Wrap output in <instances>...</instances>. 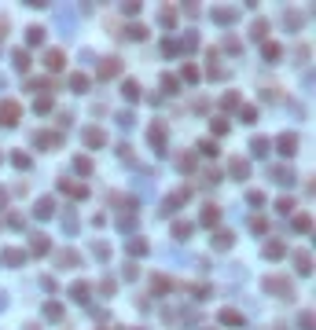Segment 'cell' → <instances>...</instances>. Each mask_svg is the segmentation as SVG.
Segmentation results:
<instances>
[{
	"label": "cell",
	"mask_w": 316,
	"mask_h": 330,
	"mask_svg": "<svg viewBox=\"0 0 316 330\" xmlns=\"http://www.w3.org/2000/svg\"><path fill=\"white\" fill-rule=\"evenodd\" d=\"M18 114H22V107H18L15 99H0V125L4 129L18 125Z\"/></svg>",
	"instance_id": "6da1fadb"
},
{
	"label": "cell",
	"mask_w": 316,
	"mask_h": 330,
	"mask_svg": "<svg viewBox=\"0 0 316 330\" xmlns=\"http://www.w3.org/2000/svg\"><path fill=\"white\" fill-rule=\"evenodd\" d=\"M265 290H268V294H272V290H276V294H280L283 301H287V297L294 294V290H291V282H287V279H280V275H276V279H265Z\"/></svg>",
	"instance_id": "7a4b0ae2"
},
{
	"label": "cell",
	"mask_w": 316,
	"mask_h": 330,
	"mask_svg": "<svg viewBox=\"0 0 316 330\" xmlns=\"http://www.w3.org/2000/svg\"><path fill=\"white\" fill-rule=\"evenodd\" d=\"M276 147H280V154H287V158H291L294 150H298V136H294V132H283V136L276 139Z\"/></svg>",
	"instance_id": "3957f363"
},
{
	"label": "cell",
	"mask_w": 316,
	"mask_h": 330,
	"mask_svg": "<svg viewBox=\"0 0 316 330\" xmlns=\"http://www.w3.org/2000/svg\"><path fill=\"white\" fill-rule=\"evenodd\" d=\"M147 139H151V147L162 154V147H165V125H151V129H147Z\"/></svg>",
	"instance_id": "277c9868"
},
{
	"label": "cell",
	"mask_w": 316,
	"mask_h": 330,
	"mask_svg": "<svg viewBox=\"0 0 316 330\" xmlns=\"http://www.w3.org/2000/svg\"><path fill=\"white\" fill-rule=\"evenodd\" d=\"M232 176H236V180H246V176H250V162H243V158H232Z\"/></svg>",
	"instance_id": "5b68a950"
},
{
	"label": "cell",
	"mask_w": 316,
	"mask_h": 330,
	"mask_svg": "<svg viewBox=\"0 0 316 330\" xmlns=\"http://www.w3.org/2000/svg\"><path fill=\"white\" fill-rule=\"evenodd\" d=\"M210 242H213V250H228L232 242H236V235H232V231H217Z\"/></svg>",
	"instance_id": "8992f818"
},
{
	"label": "cell",
	"mask_w": 316,
	"mask_h": 330,
	"mask_svg": "<svg viewBox=\"0 0 316 330\" xmlns=\"http://www.w3.org/2000/svg\"><path fill=\"white\" fill-rule=\"evenodd\" d=\"M85 143H88V147H103V143H107L103 129H88V132H85Z\"/></svg>",
	"instance_id": "52a82bcc"
},
{
	"label": "cell",
	"mask_w": 316,
	"mask_h": 330,
	"mask_svg": "<svg viewBox=\"0 0 316 330\" xmlns=\"http://www.w3.org/2000/svg\"><path fill=\"white\" fill-rule=\"evenodd\" d=\"M294 264H298V271H302V275H309V271H313V257H309V253H294Z\"/></svg>",
	"instance_id": "ba28073f"
},
{
	"label": "cell",
	"mask_w": 316,
	"mask_h": 330,
	"mask_svg": "<svg viewBox=\"0 0 316 330\" xmlns=\"http://www.w3.org/2000/svg\"><path fill=\"white\" fill-rule=\"evenodd\" d=\"M217 220H221V209H217V205H206V209H202V224H206V228H213Z\"/></svg>",
	"instance_id": "9c48e42d"
},
{
	"label": "cell",
	"mask_w": 316,
	"mask_h": 330,
	"mask_svg": "<svg viewBox=\"0 0 316 330\" xmlns=\"http://www.w3.org/2000/svg\"><path fill=\"white\" fill-rule=\"evenodd\" d=\"M118 73V59H103V66L96 70V77H114Z\"/></svg>",
	"instance_id": "30bf717a"
},
{
	"label": "cell",
	"mask_w": 316,
	"mask_h": 330,
	"mask_svg": "<svg viewBox=\"0 0 316 330\" xmlns=\"http://www.w3.org/2000/svg\"><path fill=\"white\" fill-rule=\"evenodd\" d=\"M0 261H4V264H22L26 253L22 250H4V253H0Z\"/></svg>",
	"instance_id": "8fae6325"
},
{
	"label": "cell",
	"mask_w": 316,
	"mask_h": 330,
	"mask_svg": "<svg viewBox=\"0 0 316 330\" xmlns=\"http://www.w3.org/2000/svg\"><path fill=\"white\" fill-rule=\"evenodd\" d=\"M268 176H272L276 184H291V180H294V176H291V169H283V165H280V169H268Z\"/></svg>",
	"instance_id": "7c38bea8"
},
{
	"label": "cell",
	"mask_w": 316,
	"mask_h": 330,
	"mask_svg": "<svg viewBox=\"0 0 316 330\" xmlns=\"http://www.w3.org/2000/svg\"><path fill=\"white\" fill-rule=\"evenodd\" d=\"M221 323H228V327H243V316L232 312V308H225V312H221Z\"/></svg>",
	"instance_id": "4fadbf2b"
},
{
	"label": "cell",
	"mask_w": 316,
	"mask_h": 330,
	"mask_svg": "<svg viewBox=\"0 0 316 330\" xmlns=\"http://www.w3.org/2000/svg\"><path fill=\"white\" fill-rule=\"evenodd\" d=\"M33 213H37V216H52V213H55V202H52V198H41Z\"/></svg>",
	"instance_id": "5bb4252c"
},
{
	"label": "cell",
	"mask_w": 316,
	"mask_h": 330,
	"mask_svg": "<svg viewBox=\"0 0 316 330\" xmlns=\"http://www.w3.org/2000/svg\"><path fill=\"white\" fill-rule=\"evenodd\" d=\"M44 63H48V70H63V52H59V48H52Z\"/></svg>",
	"instance_id": "9a60e30c"
},
{
	"label": "cell",
	"mask_w": 316,
	"mask_h": 330,
	"mask_svg": "<svg viewBox=\"0 0 316 330\" xmlns=\"http://www.w3.org/2000/svg\"><path fill=\"white\" fill-rule=\"evenodd\" d=\"M122 96H125V99H140V84H136V81H125V84H122Z\"/></svg>",
	"instance_id": "2e32d148"
},
{
	"label": "cell",
	"mask_w": 316,
	"mask_h": 330,
	"mask_svg": "<svg viewBox=\"0 0 316 330\" xmlns=\"http://www.w3.org/2000/svg\"><path fill=\"white\" fill-rule=\"evenodd\" d=\"M30 250H33V253H48V235H33Z\"/></svg>",
	"instance_id": "e0dca14e"
},
{
	"label": "cell",
	"mask_w": 316,
	"mask_h": 330,
	"mask_svg": "<svg viewBox=\"0 0 316 330\" xmlns=\"http://www.w3.org/2000/svg\"><path fill=\"white\" fill-rule=\"evenodd\" d=\"M236 15H239L236 7H217V11H213V18H217V22H232Z\"/></svg>",
	"instance_id": "ac0fdd59"
},
{
	"label": "cell",
	"mask_w": 316,
	"mask_h": 330,
	"mask_svg": "<svg viewBox=\"0 0 316 330\" xmlns=\"http://www.w3.org/2000/svg\"><path fill=\"white\" fill-rule=\"evenodd\" d=\"M268 147H272V139H265V136H257L254 143H250V150H254V154H268Z\"/></svg>",
	"instance_id": "d6986e66"
},
{
	"label": "cell",
	"mask_w": 316,
	"mask_h": 330,
	"mask_svg": "<svg viewBox=\"0 0 316 330\" xmlns=\"http://www.w3.org/2000/svg\"><path fill=\"white\" fill-rule=\"evenodd\" d=\"M55 261H59V268H67V264L74 268V264H78V253H74V250H63V253H59Z\"/></svg>",
	"instance_id": "ffe728a7"
},
{
	"label": "cell",
	"mask_w": 316,
	"mask_h": 330,
	"mask_svg": "<svg viewBox=\"0 0 316 330\" xmlns=\"http://www.w3.org/2000/svg\"><path fill=\"white\" fill-rule=\"evenodd\" d=\"M188 235H191V224H184V220L173 224V239H188Z\"/></svg>",
	"instance_id": "44dd1931"
},
{
	"label": "cell",
	"mask_w": 316,
	"mask_h": 330,
	"mask_svg": "<svg viewBox=\"0 0 316 330\" xmlns=\"http://www.w3.org/2000/svg\"><path fill=\"white\" fill-rule=\"evenodd\" d=\"M26 41H30V44H41V41H44V30H41V26H30V30H26Z\"/></svg>",
	"instance_id": "7402d4cb"
},
{
	"label": "cell",
	"mask_w": 316,
	"mask_h": 330,
	"mask_svg": "<svg viewBox=\"0 0 316 330\" xmlns=\"http://www.w3.org/2000/svg\"><path fill=\"white\" fill-rule=\"evenodd\" d=\"M70 88L85 92V88H88V77H85V73H74V77H70Z\"/></svg>",
	"instance_id": "603a6c76"
},
{
	"label": "cell",
	"mask_w": 316,
	"mask_h": 330,
	"mask_svg": "<svg viewBox=\"0 0 316 330\" xmlns=\"http://www.w3.org/2000/svg\"><path fill=\"white\" fill-rule=\"evenodd\" d=\"M129 37H133V41H144V37H147V30H144V26L140 22H133V26H129V30H125Z\"/></svg>",
	"instance_id": "cb8c5ba5"
},
{
	"label": "cell",
	"mask_w": 316,
	"mask_h": 330,
	"mask_svg": "<svg viewBox=\"0 0 316 330\" xmlns=\"http://www.w3.org/2000/svg\"><path fill=\"white\" fill-rule=\"evenodd\" d=\"M176 165H180V173H191V169H195V158H191V154H180V158H176Z\"/></svg>",
	"instance_id": "d4e9b609"
},
{
	"label": "cell",
	"mask_w": 316,
	"mask_h": 330,
	"mask_svg": "<svg viewBox=\"0 0 316 330\" xmlns=\"http://www.w3.org/2000/svg\"><path fill=\"white\" fill-rule=\"evenodd\" d=\"M265 257H283V242H268V246H265Z\"/></svg>",
	"instance_id": "484cf974"
},
{
	"label": "cell",
	"mask_w": 316,
	"mask_h": 330,
	"mask_svg": "<svg viewBox=\"0 0 316 330\" xmlns=\"http://www.w3.org/2000/svg\"><path fill=\"white\" fill-rule=\"evenodd\" d=\"M129 253H136V257L147 253V242H144V239H133V242H129Z\"/></svg>",
	"instance_id": "4316f807"
},
{
	"label": "cell",
	"mask_w": 316,
	"mask_h": 330,
	"mask_svg": "<svg viewBox=\"0 0 316 330\" xmlns=\"http://www.w3.org/2000/svg\"><path fill=\"white\" fill-rule=\"evenodd\" d=\"M74 169H78L81 176H88V173H92V162H88V158H78V162H74Z\"/></svg>",
	"instance_id": "83f0119b"
},
{
	"label": "cell",
	"mask_w": 316,
	"mask_h": 330,
	"mask_svg": "<svg viewBox=\"0 0 316 330\" xmlns=\"http://www.w3.org/2000/svg\"><path fill=\"white\" fill-rule=\"evenodd\" d=\"M15 66H18V70H30V55H26V52H15Z\"/></svg>",
	"instance_id": "f1b7e54d"
},
{
	"label": "cell",
	"mask_w": 316,
	"mask_h": 330,
	"mask_svg": "<svg viewBox=\"0 0 316 330\" xmlns=\"http://www.w3.org/2000/svg\"><path fill=\"white\" fill-rule=\"evenodd\" d=\"M63 228H67V231L74 235V231H78V216H74V213H67V216H63Z\"/></svg>",
	"instance_id": "f546056e"
},
{
	"label": "cell",
	"mask_w": 316,
	"mask_h": 330,
	"mask_svg": "<svg viewBox=\"0 0 316 330\" xmlns=\"http://www.w3.org/2000/svg\"><path fill=\"white\" fill-rule=\"evenodd\" d=\"M265 59H268V63L280 59V44H265Z\"/></svg>",
	"instance_id": "4dcf8cb0"
},
{
	"label": "cell",
	"mask_w": 316,
	"mask_h": 330,
	"mask_svg": "<svg viewBox=\"0 0 316 330\" xmlns=\"http://www.w3.org/2000/svg\"><path fill=\"white\" fill-rule=\"evenodd\" d=\"M239 118H243V121H246V125H250V121H254V118H257V110H254V107H243V110H239Z\"/></svg>",
	"instance_id": "1f68e13d"
},
{
	"label": "cell",
	"mask_w": 316,
	"mask_h": 330,
	"mask_svg": "<svg viewBox=\"0 0 316 330\" xmlns=\"http://www.w3.org/2000/svg\"><path fill=\"white\" fill-rule=\"evenodd\" d=\"M85 294H88V282H78V286H74V297L85 301Z\"/></svg>",
	"instance_id": "d6a6232c"
},
{
	"label": "cell",
	"mask_w": 316,
	"mask_h": 330,
	"mask_svg": "<svg viewBox=\"0 0 316 330\" xmlns=\"http://www.w3.org/2000/svg\"><path fill=\"white\" fill-rule=\"evenodd\" d=\"M276 209H280V213H291L294 202H291V198H280V202H276Z\"/></svg>",
	"instance_id": "836d02e7"
},
{
	"label": "cell",
	"mask_w": 316,
	"mask_h": 330,
	"mask_svg": "<svg viewBox=\"0 0 316 330\" xmlns=\"http://www.w3.org/2000/svg\"><path fill=\"white\" fill-rule=\"evenodd\" d=\"M294 228H298V231H309L313 220H309V216H298V220H294Z\"/></svg>",
	"instance_id": "e575fe53"
},
{
	"label": "cell",
	"mask_w": 316,
	"mask_h": 330,
	"mask_svg": "<svg viewBox=\"0 0 316 330\" xmlns=\"http://www.w3.org/2000/svg\"><path fill=\"white\" fill-rule=\"evenodd\" d=\"M199 150H202V154H217V143H210V139H202V143H199Z\"/></svg>",
	"instance_id": "d590c367"
},
{
	"label": "cell",
	"mask_w": 316,
	"mask_h": 330,
	"mask_svg": "<svg viewBox=\"0 0 316 330\" xmlns=\"http://www.w3.org/2000/svg\"><path fill=\"white\" fill-rule=\"evenodd\" d=\"M213 132H217V136H221V132H228V121L225 118H213Z\"/></svg>",
	"instance_id": "8d00e7d4"
},
{
	"label": "cell",
	"mask_w": 316,
	"mask_h": 330,
	"mask_svg": "<svg viewBox=\"0 0 316 330\" xmlns=\"http://www.w3.org/2000/svg\"><path fill=\"white\" fill-rule=\"evenodd\" d=\"M265 30H268V22H265V18H257V22H254V37H265Z\"/></svg>",
	"instance_id": "74e56055"
},
{
	"label": "cell",
	"mask_w": 316,
	"mask_h": 330,
	"mask_svg": "<svg viewBox=\"0 0 316 330\" xmlns=\"http://www.w3.org/2000/svg\"><path fill=\"white\" fill-rule=\"evenodd\" d=\"M298 327H302V330H313V312H305V316L298 319Z\"/></svg>",
	"instance_id": "f35d334b"
},
{
	"label": "cell",
	"mask_w": 316,
	"mask_h": 330,
	"mask_svg": "<svg viewBox=\"0 0 316 330\" xmlns=\"http://www.w3.org/2000/svg\"><path fill=\"white\" fill-rule=\"evenodd\" d=\"M44 312H48L52 319H59V316H63V308H59V305H55V301H52V305H48V308H44Z\"/></svg>",
	"instance_id": "ab89813d"
},
{
	"label": "cell",
	"mask_w": 316,
	"mask_h": 330,
	"mask_svg": "<svg viewBox=\"0 0 316 330\" xmlns=\"http://www.w3.org/2000/svg\"><path fill=\"white\" fill-rule=\"evenodd\" d=\"M162 88L165 92H176V77H162Z\"/></svg>",
	"instance_id": "60d3db41"
},
{
	"label": "cell",
	"mask_w": 316,
	"mask_h": 330,
	"mask_svg": "<svg viewBox=\"0 0 316 330\" xmlns=\"http://www.w3.org/2000/svg\"><path fill=\"white\" fill-rule=\"evenodd\" d=\"M7 202V195H4V187H0V205H4Z\"/></svg>",
	"instance_id": "b9f144b4"
},
{
	"label": "cell",
	"mask_w": 316,
	"mask_h": 330,
	"mask_svg": "<svg viewBox=\"0 0 316 330\" xmlns=\"http://www.w3.org/2000/svg\"><path fill=\"white\" fill-rule=\"evenodd\" d=\"M0 308H4V294H0Z\"/></svg>",
	"instance_id": "7bdbcfd3"
},
{
	"label": "cell",
	"mask_w": 316,
	"mask_h": 330,
	"mask_svg": "<svg viewBox=\"0 0 316 330\" xmlns=\"http://www.w3.org/2000/svg\"><path fill=\"white\" fill-rule=\"evenodd\" d=\"M26 330H41V327H26Z\"/></svg>",
	"instance_id": "ee69618b"
}]
</instances>
